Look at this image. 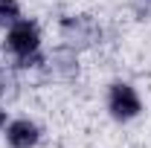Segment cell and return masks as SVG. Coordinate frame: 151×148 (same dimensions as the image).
Returning a JSON list of instances; mask_svg holds the SVG:
<instances>
[{
    "label": "cell",
    "mask_w": 151,
    "mask_h": 148,
    "mask_svg": "<svg viewBox=\"0 0 151 148\" xmlns=\"http://www.w3.org/2000/svg\"><path fill=\"white\" fill-rule=\"evenodd\" d=\"M3 137H6V145L9 148H35L41 142V128H38V122L20 116V119L6 122Z\"/></svg>",
    "instance_id": "obj_4"
},
{
    "label": "cell",
    "mask_w": 151,
    "mask_h": 148,
    "mask_svg": "<svg viewBox=\"0 0 151 148\" xmlns=\"http://www.w3.org/2000/svg\"><path fill=\"white\" fill-rule=\"evenodd\" d=\"M6 128V111H3V105H0V131Z\"/></svg>",
    "instance_id": "obj_9"
},
{
    "label": "cell",
    "mask_w": 151,
    "mask_h": 148,
    "mask_svg": "<svg viewBox=\"0 0 151 148\" xmlns=\"http://www.w3.org/2000/svg\"><path fill=\"white\" fill-rule=\"evenodd\" d=\"M131 6L139 18H151V0H131Z\"/></svg>",
    "instance_id": "obj_8"
},
{
    "label": "cell",
    "mask_w": 151,
    "mask_h": 148,
    "mask_svg": "<svg viewBox=\"0 0 151 148\" xmlns=\"http://www.w3.org/2000/svg\"><path fill=\"white\" fill-rule=\"evenodd\" d=\"M41 70H47V73L55 75V78H73V75H78V58H76V50H70V47L61 44L52 55H47V61H44Z\"/></svg>",
    "instance_id": "obj_5"
},
{
    "label": "cell",
    "mask_w": 151,
    "mask_h": 148,
    "mask_svg": "<svg viewBox=\"0 0 151 148\" xmlns=\"http://www.w3.org/2000/svg\"><path fill=\"white\" fill-rule=\"evenodd\" d=\"M6 52L12 55V67L18 73L41 70L47 55L41 52V26L29 18H18L12 26H6Z\"/></svg>",
    "instance_id": "obj_1"
},
{
    "label": "cell",
    "mask_w": 151,
    "mask_h": 148,
    "mask_svg": "<svg viewBox=\"0 0 151 148\" xmlns=\"http://www.w3.org/2000/svg\"><path fill=\"white\" fill-rule=\"evenodd\" d=\"M18 18H20L18 0H0V26H12Z\"/></svg>",
    "instance_id": "obj_7"
},
{
    "label": "cell",
    "mask_w": 151,
    "mask_h": 148,
    "mask_svg": "<svg viewBox=\"0 0 151 148\" xmlns=\"http://www.w3.org/2000/svg\"><path fill=\"white\" fill-rule=\"evenodd\" d=\"M58 32H61L64 47H70L76 52L78 50H87V47H96L102 41V26L90 15H67V18H61Z\"/></svg>",
    "instance_id": "obj_2"
},
{
    "label": "cell",
    "mask_w": 151,
    "mask_h": 148,
    "mask_svg": "<svg viewBox=\"0 0 151 148\" xmlns=\"http://www.w3.org/2000/svg\"><path fill=\"white\" fill-rule=\"evenodd\" d=\"M105 105H108V113L116 122H131V119H137L142 113V99H139L137 87L128 84V81H113L108 87Z\"/></svg>",
    "instance_id": "obj_3"
},
{
    "label": "cell",
    "mask_w": 151,
    "mask_h": 148,
    "mask_svg": "<svg viewBox=\"0 0 151 148\" xmlns=\"http://www.w3.org/2000/svg\"><path fill=\"white\" fill-rule=\"evenodd\" d=\"M18 90H20V73L9 64L6 70H0V102H3V99H6V102L15 99Z\"/></svg>",
    "instance_id": "obj_6"
}]
</instances>
